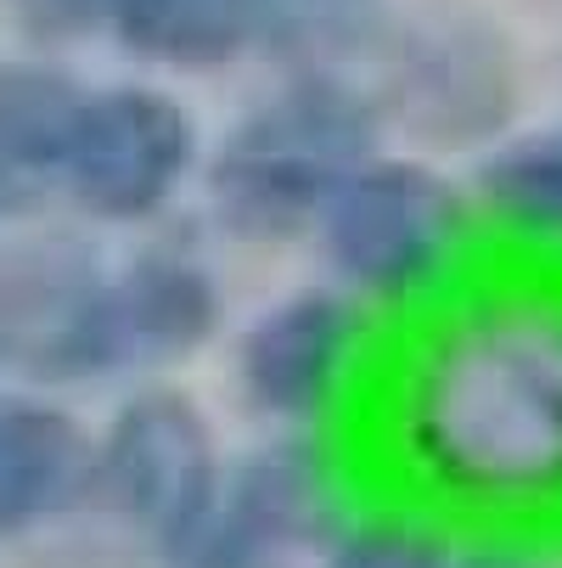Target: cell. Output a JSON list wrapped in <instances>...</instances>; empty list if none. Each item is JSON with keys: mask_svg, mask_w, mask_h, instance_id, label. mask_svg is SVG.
<instances>
[{"mask_svg": "<svg viewBox=\"0 0 562 568\" xmlns=\"http://www.w3.org/2000/svg\"><path fill=\"white\" fill-rule=\"evenodd\" d=\"M377 456L428 513L562 518V276H467L377 383Z\"/></svg>", "mask_w": 562, "mask_h": 568, "instance_id": "obj_1", "label": "cell"}, {"mask_svg": "<svg viewBox=\"0 0 562 568\" xmlns=\"http://www.w3.org/2000/svg\"><path fill=\"white\" fill-rule=\"evenodd\" d=\"M382 113L344 68H293L203 158V197L236 242H293L377 158Z\"/></svg>", "mask_w": 562, "mask_h": 568, "instance_id": "obj_2", "label": "cell"}, {"mask_svg": "<svg viewBox=\"0 0 562 568\" xmlns=\"http://www.w3.org/2000/svg\"><path fill=\"white\" fill-rule=\"evenodd\" d=\"M315 236L366 310H433L467 282L472 203L428 158L377 152L338 186Z\"/></svg>", "mask_w": 562, "mask_h": 568, "instance_id": "obj_3", "label": "cell"}, {"mask_svg": "<svg viewBox=\"0 0 562 568\" xmlns=\"http://www.w3.org/2000/svg\"><path fill=\"white\" fill-rule=\"evenodd\" d=\"M225 473L231 467L203 405L186 388L141 383L113 405L96 434L91 507L175 562L219 507Z\"/></svg>", "mask_w": 562, "mask_h": 568, "instance_id": "obj_4", "label": "cell"}, {"mask_svg": "<svg viewBox=\"0 0 562 568\" xmlns=\"http://www.w3.org/2000/svg\"><path fill=\"white\" fill-rule=\"evenodd\" d=\"M377 113L422 146H501L518 108L507 34L472 7L428 0L377 34Z\"/></svg>", "mask_w": 562, "mask_h": 568, "instance_id": "obj_5", "label": "cell"}, {"mask_svg": "<svg viewBox=\"0 0 562 568\" xmlns=\"http://www.w3.org/2000/svg\"><path fill=\"white\" fill-rule=\"evenodd\" d=\"M203 158V130L175 91L152 79L91 85L57 197L91 225L135 231L181 203Z\"/></svg>", "mask_w": 562, "mask_h": 568, "instance_id": "obj_6", "label": "cell"}, {"mask_svg": "<svg viewBox=\"0 0 562 568\" xmlns=\"http://www.w3.org/2000/svg\"><path fill=\"white\" fill-rule=\"evenodd\" d=\"M371 310L344 287H298L265 304L236 333V394L248 412L309 434L344 412L349 388L366 372Z\"/></svg>", "mask_w": 562, "mask_h": 568, "instance_id": "obj_7", "label": "cell"}, {"mask_svg": "<svg viewBox=\"0 0 562 568\" xmlns=\"http://www.w3.org/2000/svg\"><path fill=\"white\" fill-rule=\"evenodd\" d=\"M338 507V462L309 434H287L225 473L219 507L175 557V568H287L293 551L333 546V535L349 524Z\"/></svg>", "mask_w": 562, "mask_h": 568, "instance_id": "obj_8", "label": "cell"}, {"mask_svg": "<svg viewBox=\"0 0 562 568\" xmlns=\"http://www.w3.org/2000/svg\"><path fill=\"white\" fill-rule=\"evenodd\" d=\"M225 327V287L214 265L175 242H146L108 265L91 315V383L157 377L197 361Z\"/></svg>", "mask_w": 562, "mask_h": 568, "instance_id": "obj_9", "label": "cell"}, {"mask_svg": "<svg viewBox=\"0 0 562 568\" xmlns=\"http://www.w3.org/2000/svg\"><path fill=\"white\" fill-rule=\"evenodd\" d=\"M108 260L73 231L0 236V372L23 388H91V315Z\"/></svg>", "mask_w": 562, "mask_h": 568, "instance_id": "obj_10", "label": "cell"}, {"mask_svg": "<svg viewBox=\"0 0 562 568\" xmlns=\"http://www.w3.org/2000/svg\"><path fill=\"white\" fill-rule=\"evenodd\" d=\"M96 434L62 394L0 388V540H23L91 507Z\"/></svg>", "mask_w": 562, "mask_h": 568, "instance_id": "obj_11", "label": "cell"}, {"mask_svg": "<svg viewBox=\"0 0 562 568\" xmlns=\"http://www.w3.org/2000/svg\"><path fill=\"white\" fill-rule=\"evenodd\" d=\"M91 85L45 51L0 57V214H29L57 197Z\"/></svg>", "mask_w": 562, "mask_h": 568, "instance_id": "obj_12", "label": "cell"}, {"mask_svg": "<svg viewBox=\"0 0 562 568\" xmlns=\"http://www.w3.org/2000/svg\"><path fill=\"white\" fill-rule=\"evenodd\" d=\"M157 73H219L276 40V0H124L108 34Z\"/></svg>", "mask_w": 562, "mask_h": 568, "instance_id": "obj_13", "label": "cell"}, {"mask_svg": "<svg viewBox=\"0 0 562 568\" xmlns=\"http://www.w3.org/2000/svg\"><path fill=\"white\" fill-rule=\"evenodd\" d=\"M478 203L523 248L562 260V135H507L478 164Z\"/></svg>", "mask_w": 562, "mask_h": 568, "instance_id": "obj_14", "label": "cell"}, {"mask_svg": "<svg viewBox=\"0 0 562 568\" xmlns=\"http://www.w3.org/2000/svg\"><path fill=\"white\" fill-rule=\"evenodd\" d=\"M456 546L450 529L439 524V513L428 507H382V513H360L349 518L320 568H450Z\"/></svg>", "mask_w": 562, "mask_h": 568, "instance_id": "obj_15", "label": "cell"}, {"mask_svg": "<svg viewBox=\"0 0 562 568\" xmlns=\"http://www.w3.org/2000/svg\"><path fill=\"white\" fill-rule=\"evenodd\" d=\"M119 7H124V0H0V12H7L12 34L29 51H45V57L113 34Z\"/></svg>", "mask_w": 562, "mask_h": 568, "instance_id": "obj_16", "label": "cell"}, {"mask_svg": "<svg viewBox=\"0 0 562 568\" xmlns=\"http://www.w3.org/2000/svg\"><path fill=\"white\" fill-rule=\"evenodd\" d=\"M450 568H545L534 551H523L518 540H478L467 551H456Z\"/></svg>", "mask_w": 562, "mask_h": 568, "instance_id": "obj_17", "label": "cell"}, {"mask_svg": "<svg viewBox=\"0 0 562 568\" xmlns=\"http://www.w3.org/2000/svg\"><path fill=\"white\" fill-rule=\"evenodd\" d=\"M0 220H7V214H0Z\"/></svg>", "mask_w": 562, "mask_h": 568, "instance_id": "obj_18", "label": "cell"}]
</instances>
